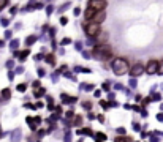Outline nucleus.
I'll return each mask as SVG.
<instances>
[{
	"mask_svg": "<svg viewBox=\"0 0 163 142\" xmlns=\"http://www.w3.org/2000/svg\"><path fill=\"white\" fill-rule=\"evenodd\" d=\"M113 70L116 74H124V73L128 71V62L125 58H116L114 63H113Z\"/></svg>",
	"mask_w": 163,
	"mask_h": 142,
	"instance_id": "obj_1",
	"label": "nucleus"
},
{
	"mask_svg": "<svg viewBox=\"0 0 163 142\" xmlns=\"http://www.w3.org/2000/svg\"><path fill=\"white\" fill-rule=\"evenodd\" d=\"M94 56L98 60H108V58H111V51L108 46L103 44V46H98V48L94 49Z\"/></svg>",
	"mask_w": 163,
	"mask_h": 142,
	"instance_id": "obj_2",
	"label": "nucleus"
},
{
	"mask_svg": "<svg viewBox=\"0 0 163 142\" xmlns=\"http://www.w3.org/2000/svg\"><path fill=\"white\" fill-rule=\"evenodd\" d=\"M84 27H86V33L89 36H97V35H98V32H100V24H98V22L89 21Z\"/></svg>",
	"mask_w": 163,
	"mask_h": 142,
	"instance_id": "obj_3",
	"label": "nucleus"
},
{
	"mask_svg": "<svg viewBox=\"0 0 163 142\" xmlns=\"http://www.w3.org/2000/svg\"><path fill=\"white\" fill-rule=\"evenodd\" d=\"M89 6L94 8L95 11L105 10V8H106V0H90V2H89Z\"/></svg>",
	"mask_w": 163,
	"mask_h": 142,
	"instance_id": "obj_4",
	"label": "nucleus"
},
{
	"mask_svg": "<svg viewBox=\"0 0 163 142\" xmlns=\"http://www.w3.org/2000/svg\"><path fill=\"white\" fill-rule=\"evenodd\" d=\"M157 70H158V62L157 60H151L147 63V66H146L147 74H154V73H157Z\"/></svg>",
	"mask_w": 163,
	"mask_h": 142,
	"instance_id": "obj_5",
	"label": "nucleus"
},
{
	"mask_svg": "<svg viewBox=\"0 0 163 142\" xmlns=\"http://www.w3.org/2000/svg\"><path fill=\"white\" fill-rule=\"evenodd\" d=\"M105 16H106V14H105V10H100V11H95V14L92 16L89 21H92V22H98V24H100V22H103Z\"/></svg>",
	"mask_w": 163,
	"mask_h": 142,
	"instance_id": "obj_6",
	"label": "nucleus"
},
{
	"mask_svg": "<svg viewBox=\"0 0 163 142\" xmlns=\"http://www.w3.org/2000/svg\"><path fill=\"white\" fill-rule=\"evenodd\" d=\"M143 71H144V66L141 65V63H136V65H133V66H132V71H130V74L136 77V76L141 74Z\"/></svg>",
	"mask_w": 163,
	"mask_h": 142,
	"instance_id": "obj_7",
	"label": "nucleus"
},
{
	"mask_svg": "<svg viewBox=\"0 0 163 142\" xmlns=\"http://www.w3.org/2000/svg\"><path fill=\"white\" fill-rule=\"evenodd\" d=\"M95 38H97V41H98V43H103V41L108 40V35L103 33V32H98V35H97Z\"/></svg>",
	"mask_w": 163,
	"mask_h": 142,
	"instance_id": "obj_8",
	"label": "nucleus"
},
{
	"mask_svg": "<svg viewBox=\"0 0 163 142\" xmlns=\"http://www.w3.org/2000/svg\"><path fill=\"white\" fill-rule=\"evenodd\" d=\"M94 14H95V10H94V8H90V6L87 8V10H86V13H84V16H86V19H87V21H89V19H90V17L94 16Z\"/></svg>",
	"mask_w": 163,
	"mask_h": 142,
	"instance_id": "obj_9",
	"label": "nucleus"
},
{
	"mask_svg": "<svg viewBox=\"0 0 163 142\" xmlns=\"http://www.w3.org/2000/svg\"><path fill=\"white\" fill-rule=\"evenodd\" d=\"M158 74H163V62H158V70H157Z\"/></svg>",
	"mask_w": 163,
	"mask_h": 142,
	"instance_id": "obj_10",
	"label": "nucleus"
},
{
	"mask_svg": "<svg viewBox=\"0 0 163 142\" xmlns=\"http://www.w3.org/2000/svg\"><path fill=\"white\" fill-rule=\"evenodd\" d=\"M3 97H5V98H8V97H10V90H3Z\"/></svg>",
	"mask_w": 163,
	"mask_h": 142,
	"instance_id": "obj_11",
	"label": "nucleus"
},
{
	"mask_svg": "<svg viewBox=\"0 0 163 142\" xmlns=\"http://www.w3.org/2000/svg\"><path fill=\"white\" fill-rule=\"evenodd\" d=\"M5 5H7V0H0V10H2Z\"/></svg>",
	"mask_w": 163,
	"mask_h": 142,
	"instance_id": "obj_12",
	"label": "nucleus"
},
{
	"mask_svg": "<svg viewBox=\"0 0 163 142\" xmlns=\"http://www.w3.org/2000/svg\"><path fill=\"white\" fill-rule=\"evenodd\" d=\"M29 56V51H24V52H21V57H22V60H24V57Z\"/></svg>",
	"mask_w": 163,
	"mask_h": 142,
	"instance_id": "obj_13",
	"label": "nucleus"
},
{
	"mask_svg": "<svg viewBox=\"0 0 163 142\" xmlns=\"http://www.w3.org/2000/svg\"><path fill=\"white\" fill-rule=\"evenodd\" d=\"M97 137H98V139H103V141L106 139V136H105V134H101V133H98V136H97Z\"/></svg>",
	"mask_w": 163,
	"mask_h": 142,
	"instance_id": "obj_14",
	"label": "nucleus"
},
{
	"mask_svg": "<svg viewBox=\"0 0 163 142\" xmlns=\"http://www.w3.org/2000/svg\"><path fill=\"white\" fill-rule=\"evenodd\" d=\"M17 90H19V92H24V90H25V85H19V87H17Z\"/></svg>",
	"mask_w": 163,
	"mask_h": 142,
	"instance_id": "obj_15",
	"label": "nucleus"
},
{
	"mask_svg": "<svg viewBox=\"0 0 163 142\" xmlns=\"http://www.w3.org/2000/svg\"><path fill=\"white\" fill-rule=\"evenodd\" d=\"M60 22H62V24H67L68 19H67V17H62V19H60Z\"/></svg>",
	"mask_w": 163,
	"mask_h": 142,
	"instance_id": "obj_16",
	"label": "nucleus"
},
{
	"mask_svg": "<svg viewBox=\"0 0 163 142\" xmlns=\"http://www.w3.org/2000/svg\"><path fill=\"white\" fill-rule=\"evenodd\" d=\"M117 141H130V137H117Z\"/></svg>",
	"mask_w": 163,
	"mask_h": 142,
	"instance_id": "obj_17",
	"label": "nucleus"
}]
</instances>
